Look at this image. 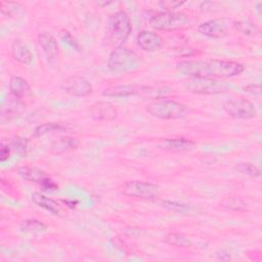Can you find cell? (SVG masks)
Masks as SVG:
<instances>
[{"instance_id":"obj_1","label":"cell","mask_w":262,"mask_h":262,"mask_svg":"<svg viewBox=\"0 0 262 262\" xmlns=\"http://www.w3.org/2000/svg\"><path fill=\"white\" fill-rule=\"evenodd\" d=\"M176 68L185 76L211 79L235 77L245 70V67L239 62L223 59L181 60L176 64Z\"/></svg>"},{"instance_id":"obj_2","label":"cell","mask_w":262,"mask_h":262,"mask_svg":"<svg viewBox=\"0 0 262 262\" xmlns=\"http://www.w3.org/2000/svg\"><path fill=\"white\" fill-rule=\"evenodd\" d=\"M150 116L162 120H175L186 117L189 113L188 106L172 99H156L148 103L145 108Z\"/></svg>"},{"instance_id":"obj_3","label":"cell","mask_w":262,"mask_h":262,"mask_svg":"<svg viewBox=\"0 0 262 262\" xmlns=\"http://www.w3.org/2000/svg\"><path fill=\"white\" fill-rule=\"evenodd\" d=\"M136 53L124 46H116L108 55L107 68L114 74L128 73L138 67Z\"/></svg>"},{"instance_id":"obj_4","label":"cell","mask_w":262,"mask_h":262,"mask_svg":"<svg viewBox=\"0 0 262 262\" xmlns=\"http://www.w3.org/2000/svg\"><path fill=\"white\" fill-rule=\"evenodd\" d=\"M184 87L187 91L194 94H220L229 92L231 85L227 82L220 81L211 78H200L191 77L184 83Z\"/></svg>"},{"instance_id":"obj_5","label":"cell","mask_w":262,"mask_h":262,"mask_svg":"<svg viewBox=\"0 0 262 262\" xmlns=\"http://www.w3.org/2000/svg\"><path fill=\"white\" fill-rule=\"evenodd\" d=\"M148 21L156 30L172 31L184 27L187 24L188 18L183 12L162 11L152 14Z\"/></svg>"},{"instance_id":"obj_6","label":"cell","mask_w":262,"mask_h":262,"mask_svg":"<svg viewBox=\"0 0 262 262\" xmlns=\"http://www.w3.org/2000/svg\"><path fill=\"white\" fill-rule=\"evenodd\" d=\"M132 31V24L129 15L124 10L115 12L110 19V32L112 40L121 46L130 36Z\"/></svg>"},{"instance_id":"obj_7","label":"cell","mask_w":262,"mask_h":262,"mask_svg":"<svg viewBox=\"0 0 262 262\" xmlns=\"http://www.w3.org/2000/svg\"><path fill=\"white\" fill-rule=\"evenodd\" d=\"M223 108L225 113L233 118L239 120H249L257 117L258 112L254 103L244 97H234L225 101Z\"/></svg>"},{"instance_id":"obj_8","label":"cell","mask_w":262,"mask_h":262,"mask_svg":"<svg viewBox=\"0 0 262 262\" xmlns=\"http://www.w3.org/2000/svg\"><path fill=\"white\" fill-rule=\"evenodd\" d=\"M159 186L155 183L131 180L127 181L122 185V192L125 195L140 198V199H149L157 194Z\"/></svg>"},{"instance_id":"obj_9","label":"cell","mask_w":262,"mask_h":262,"mask_svg":"<svg viewBox=\"0 0 262 262\" xmlns=\"http://www.w3.org/2000/svg\"><path fill=\"white\" fill-rule=\"evenodd\" d=\"M230 28H233V21L221 17L210 19L201 24L198 27V31L210 38H221L227 34Z\"/></svg>"},{"instance_id":"obj_10","label":"cell","mask_w":262,"mask_h":262,"mask_svg":"<svg viewBox=\"0 0 262 262\" xmlns=\"http://www.w3.org/2000/svg\"><path fill=\"white\" fill-rule=\"evenodd\" d=\"M61 89L72 96L83 97L92 92V85L84 77L71 76L62 81Z\"/></svg>"},{"instance_id":"obj_11","label":"cell","mask_w":262,"mask_h":262,"mask_svg":"<svg viewBox=\"0 0 262 262\" xmlns=\"http://www.w3.org/2000/svg\"><path fill=\"white\" fill-rule=\"evenodd\" d=\"M118 115L117 107L110 101H96L90 106V117L94 121H113Z\"/></svg>"},{"instance_id":"obj_12","label":"cell","mask_w":262,"mask_h":262,"mask_svg":"<svg viewBox=\"0 0 262 262\" xmlns=\"http://www.w3.org/2000/svg\"><path fill=\"white\" fill-rule=\"evenodd\" d=\"M38 45L48 62H54L59 54L56 39L49 33L43 32L38 35Z\"/></svg>"},{"instance_id":"obj_13","label":"cell","mask_w":262,"mask_h":262,"mask_svg":"<svg viewBox=\"0 0 262 262\" xmlns=\"http://www.w3.org/2000/svg\"><path fill=\"white\" fill-rule=\"evenodd\" d=\"M137 44L142 50L154 52L162 47L163 38L157 33L143 30L137 35Z\"/></svg>"},{"instance_id":"obj_14","label":"cell","mask_w":262,"mask_h":262,"mask_svg":"<svg viewBox=\"0 0 262 262\" xmlns=\"http://www.w3.org/2000/svg\"><path fill=\"white\" fill-rule=\"evenodd\" d=\"M196 143L190 139L184 137L167 138L162 142V147L166 150L173 152H181L191 150L195 147Z\"/></svg>"},{"instance_id":"obj_15","label":"cell","mask_w":262,"mask_h":262,"mask_svg":"<svg viewBox=\"0 0 262 262\" xmlns=\"http://www.w3.org/2000/svg\"><path fill=\"white\" fill-rule=\"evenodd\" d=\"M32 201L38 206L43 208L44 210L50 212L51 214L57 215V216H61L62 215V210L60 208V206L58 205L57 202H55L54 200L42 194L41 192H33L32 195Z\"/></svg>"},{"instance_id":"obj_16","label":"cell","mask_w":262,"mask_h":262,"mask_svg":"<svg viewBox=\"0 0 262 262\" xmlns=\"http://www.w3.org/2000/svg\"><path fill=\"white\" fill-rule=\"evenodd\" d=\"M9 90L13 97L24 98L31 92V87L28 81L18 76H12L9 80Z\"/></svg>"},{"instance_id":"obj_17","label":"cell","mask_w":262,"mask_h":262,"mask_svg":"<svg viewBox=\"0 0 262 262\" xmlns=\"http://www.w3.org/2000/svg\"><path fill=\"white\" fill-rule=\"evenodd\" d=\"M11 54L16 61L23 64H30L33 60V55L30 48L19 40H15L12 43Z\"/></svg>"},{"instance_id":"obj_18","label":"cell","mask_w":262,"mask_h":262,"mask_svg":"<svg viewBox=\"0 0 262 262\" xmlns=\"http://www.w3.org/2000/svg\"><path fill=\"white\" fill-rule=\"evenodd\" d=\"M79 144H80V141L76 137H71V136L60 137L59 139L52 142L51 151L55 155L64 154V152L76 149L79 146Z\"/></svg>"},{"instance_id":"obj_19","label":"cell","mask_w":262,"mask_h":262,"mask_svg":"<svg viewBox=\"0 0 262 262\" xmlns=\"http://www.w3.org/2000/svg\"><path fill=\"white\" fill-rule=\"evenodd\" d=\"M17 172L23 179L31 181V182H37L39 184L45 177L48 176L44 171H42L36 167H32V166L19 167Z\"/></svg>"},{"instance_id":"obj_20","label":"cell","mask_w":262,"mask_h":262,"mask_svg":"<svg viewBox=\"0 0 262 262\" xmlns=\"http://www.w3.org/2000/svg\"><path fill=\"white\" fill-rule=\"evenodd\" d=\"M0 10L2 14L11 17L18 18L25 14V8L17 2L11 1H1L0 2Z\"/></svg>"},{"instance_id":"obj_21","label":"cell","mask_w":262,"mask_h":262,"mask_svg":"<svg viewBox=\"0 0 262 262\" xmlns=\"http://www.w3.org/2000/svg\"><path fill=\"white\" fill-rule=\"evenodd\" d=\"M26 105L24 102L20 101L19 98H12L8 100V105H3L2 106V111H1V116L2 119H4L5 117L10 119L13 118L17 115H19L24 110H25Z\"/></svg>"},{"instance_id":"obj_22","label":"cell","mask_w":262,"mask_h":262,"mask_svg":"<svg viewBox=\"0 0 262 262\" xmlns=\"http://www.w3.org/2000/svg\"><path fill=\"white\" fill-rule=\"evenodd\" d=\"M220 206L234 212H244L248 209L247 203L239 196H226L220 202Z\"/></svg>"},{"instance_id":"obj_23","label":"cell","mask_w":262,"mask_h":262,"mask_svg":"<svg viewBox=\"0 0 262 262\" xmlns=\"http://www.w3.org/2000/svg\"><path fill=\"white\" fill-rule=\"evenodd\" d=\"M19 228L23 232H27V233H31V234H38V233L44 232L47 227L43 222H41L37 219H26L20 223Z\"/></svg>"},{"instance_id":"obj_24","label":"cell","mask_w":262,"mask_h":262,"mask_svg":"<svg viewBox=\"0 0 262 262\" xmlns=\"http://www.w3.org/2000/svg\"><path fill=\"white\" fill-rule=\"evenodd\" d=\"M164 242L175 246V247H181V248H185V247H190L191 246V242L189 241V238L187 236H185L182 233H177V232H171L168 233L164 236Z\"/></svg>"},{"instance_id":"obj_25","label":"cell","mask_w":262,"mask_h":262,"mask_svg":"<svg viewBox=\"0 0 262 262\" xmlns=\"http://www.w3.org/2000/svg\"><path fill=\"white\" fill-rule=\"evenodd\" d=\"M233 28L241 32L244 35L248 36H260V30L259 28L251 23V21H245V20H239V21H233Z\"/></svg>"},{"instance_id":"obj_26","label":"cell","mask_w":262,"mask_h":262,"mask_svg":"<svg viewBox=\"0 0 262 262\" xmlns=\"http://www.w3.org/2000/svg\"><path fill=\"white\" fill-rule=\"evenodd\" d=\"M67 130V127L58 123H46L38 126L35 129V136H42L51 132H63Z\"/></svg>"},{"instance_id":"obj_27","label":"cell","mask_w":262,"mask_h":262,"mask_svg":"<svg viewBox=\"0 0 262 262\" xmlns=\"http://www.w3.org/2000/svg\"><path fill=\"white\" fill-rule=\"evenodd\" d=\"M235 170L242 174H246L252 177H260V170L251 163H239L235 166Z\"/></svg>"},{"instance_id":"obj_28","label":"cell","mask_w":262,"mask_h":262,"mask_svg":"<svg viewBox=\"0 0 262 262\" xmlns=\"http://www.w3.org/2000/svg\"><path fill=\"white\" fill-rule=\"evenodd\" d=\"M11 147L20 156H25L27 152V141L20 137H14L10 143Z\"/></svg>"},{"instance_id":"obj_29","label":"cell","mask_w":262,"mask_h":262,"mask_svg":"<svg viewBox=\"0 0 262 262\" xmlns=\"http://www.w3.org/2000/svg\"><path fill=\"white\" fill-rule=\"evenodd\" d=\"M59 38L68 45H70L71 47H73L74 49L76 50H81V47L79 45V43L75 40V38L71 35V33L69 31H66V30H62L60 31L59 33Z\"/></svg>"},{"instance_id":"obj_30","label":"cell","mask_w":262,"mask_h":262,"mask_svg":"<svg viewBox=\"0 0 262 262\" xmlns=\"http://www.w3.org/2000/svg\"><path fill=\"white\" fill-rule=\"evenodd\" d=\"M163 206L171 211H175V212H185L186 210H188V207L183 205V204H179V203H175V202H170V201H163L162 202Z\"/></svg>"},{"instance_id":"obj_31","label":"cell","mask_w":262,"mask_h":262,"mask_svg":"<svg viewBox=\"0 0 262 262\" xmlns=\"http://www.w3.org/2000/svg\"><path fill=\"white\" fill-rule=\"evenodd\" d=\"M40 186L42 187L43 190H46V191H49V190H56L58 188V185L49 177H45L41 183H40Z\"/></svg>"},{"instance_id":"obj_32","label":"cell","mask_w":262,"mask_h":262,"mask_svg":"<svg viewBox=\"0 0 262 262\" xmlns=\"http://www.w3.org/2000/svg\"><path fill=\"white\" fill-rule=\"evenodd\" d=\"M183 4H184V2H179V1H161L160 2L161 7L166 9V11H172L175 8H178Z\"/></svg>"},{"instance_id":"obj_33","label":"cell","mask_w":262,"mask_h":262,"mask_svg":"<svg viewBox=\"0 0 262 262\" xmlns=\"http://www.w3.org/2000/svg\"><path fill=\"white\" fill-rule=\"evenodd\" d=\"M245 91L254 94V95H260L261 94V87L259 84H249L245 88Z\"/></svg>"},{"instance_id":"obj_34","label":"cell","mask_w":262,"mask_h":262,"mask_svg":"<svg viewBox=\"0 0 262 262\" xmlns=\"http://www.w3.org/2000/svg\"><path fill=\"white\" fill-rule=\"evenodd\" d=\"M10 155V148L8 145H5L4 143H1L0 147V160L1 162H5Z\"/></svg>"},{"instance_id":"obj_35","label":"cell","mask_w":262,"mask_h":262,"mask_svg":"<svg viewBox=\"0 0 262 262\" xmlns=\"http://www.w3.org/2000/svg\"><path fill=\"white\" fill-rule=\"evenodd\" d=\"M217 257L219 260H223V261H226V260H229L230 259V256L229 254H225L224 252H222V254H217Z\"/></svg>"}]
</instances>
